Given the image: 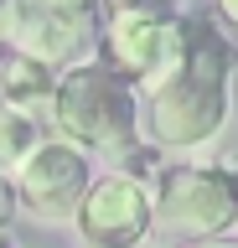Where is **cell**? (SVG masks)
<instances>
[{
  "mask_svg": "<svg viewBox=\"0 0 238 248\" xmlns=\"http://www.w3.org/2000/svg\"><path fill=\"white\" fill-rule=\"evenodd\" d=\"M156 228L171 238H228L238 228V170L228 166H176L156 186Z\"/></svg>",
  "mask_w": 238,
  "mask_h": 248,
  "instance_id": "4",
  "label": "cell"
},
{
  "mask_svg": "<svg viewBox=\"0 0 238 248\" xmlns=\"http://www.w3.org/2000/svg\"><path fill=\"white\" fill-rule=\"evenodd\" d=\"M145 88V129L160 150H197L222 135L233 108V46L207 16H176L171 52Z\"/></svg>",
  "mask_w": 238,
  "mask_h": 248,
  "instance_id": "1",
  "label": "cell"
},
{
  "mask_svg": "<svg viewBox=\"0 0 238 248\" xmlns=\"http://www.w3.org/2000/svg\"><path fill=\"white\" fill-rule=\"evenodd\" d=\"M47 124L73 150H129L140 135V104L125 78L104 62H73L52 83Z\"/></svg>",
  "mask_w": 238,
  "mask_h": 248,
  "instance_id": "2",
  "label": "cell"
},
{
  "mask_svg": "<svg viewBox=\"0 0 238 248\" xmlns=\"http://www.w3.org/2000/svg\"><path fill=\"white\" fill-rule=\"evenodd\" d=\"M42 145V124L26 119L21 108H11L5 98H0V176H16L21 160Z\"/></svg>",
  "mask_w": 238,
  "mask_h": 248,
  "instance_id": "9",
  "label": "cell"
},
{
  "mask_svg": "<svg viewBox=\"0 0 238 248\" xmlns=\"http://www.w3.org/2000/svg\"><path fill=\"white\" fill-rule=\"evenodd\" d=\"M88 181H94V176H88L83 150H73V145H63V140H42V145L21 160V170L11 176L16 207L32 212L36 222H73Z\"/></svg>",
  "mask_w": 238,
  "mask_h": 248,
  "instance_id": "7",
  "label": "cell"
},
{
  "mask_svg": "<svg viewBox=\"0 0 238 248\" xmlns=\"http://www.w3.org/2000/svg\"><path fill=\"white\" fill-rule=\"evenodd\" d=\"M176 5L171 0H135V5H104V67L125 78V83H145L156 73L176 36Z\"/></svg>",
  "mask_w": 238,
  "mask_h": 248,
  "instance_id": "6",
  "label": "cell"
},
{
  "mask_svg": "<svg viewBox=\"0 0 238 248\" xmlns=\"http://www.w3.org/2000/svg\"><path fill=\"white\" fill-rule=\"evenodd\" d=\"M52 83H57V73H52V67H42V62H26V57H11V62H5V73H0V98H5L11 108H21L26 119L47 124Z\"/></svg>",
  "mask_w": 238,
  "mask_h": 248,
  "instance_id": "8",
  "label": "cell"
},
{
  "mask_svg": "<svg viewBox=\"0 0 238 248\" xmlns=\"http://www.w3.org/2000/svg\"><path fill=\"white\" fill-rule=\"evenodd\" d=\"M104 5H135V0H104Z\"/></svg>",
  "mask_w": 238,
  "mask_h": 248,
  "instance_id": "13",
  "label": "cell"
},
{
  "mask_svg": "<svg viewBox=\"0 0 238 248\" xmlns=\"http://www.w3.org/2000/svg\"><path fill=\"white\" fill-rule=\"evenodd\" d=\"M0 248H16V243H11V238H5V232H0Z\"/></svg>",
  "mask_w": 238,
  "mask_h": 248,
  "instance_id": "14",
  "label": "cell"
},
{
  "mask_svg": "<svg viewBox=\"0 0 238 248\" xmlns=\"http://www.w3.org/2000/svg\"><path fill=\"white\" fill-rule=\"evenodd\" d=\"M212 5H218V11H222V16H228V21L238 26V0H212Z\"/></svg>",
  "mask_w": 238,
  "mask_h": 248,
  "instance_id": "11",
  "label": "cell"
},
{
  "mask_svg": "<svg viewBox=\"0 0 238 248\" xmlns=\"http://www.w3.org/2000/svg\"><path fill=\"white\" fill-rule=\"evenodd\" d=\"M73 228L83 248H140L156 228V191L125 170H104L88 181Z\"/></svg>",
  "mask_w": 238,
  "mask_h": 248,
  "instance_id": "5",
  "label": "cell"
},
{
  "mask_svg": "<svg viewBox=\"0 0 238 248\" xmlns=\"http://www.w3.org/2000/svg\"><path fill=\"white\" fill-rule=\"evenodd\" d=\"M197 248H238V238H207V243H197Z\"/></svg>",
  "mask_w": 238,
  "mask_h": 248,
  "instance_id": "12",
  "label": "cell"
},
{
  "mask_svg": "<svg viewBox=\"0 0 238 248\" xmlns=\"http://www.w3.org/2000/svg\"><path fill=\"white\" fill-rule=\"evenodd\" d=\"M16 217V186H11V176H0V228Z\"/></svg>",
  "mask_w": 238,
  "mask_h": 248,
  "instance_id": "10",
  "label": "cell"
},
{
  "mask_svg": "<svg viewBox=\"0 0 238 248\" xmlns=\"http://www.w3.org/2000/svg\"><path fill=\"white\" fill-rule=\"evenodd\" d=\"M104 0H0V42L26 62L63 73L94 46Z\"/></svg>",
  "mask_w": 238,
  "mask_h": 248,
  "instance_id": "3",
  "label": "cell"
}]
</instances>
